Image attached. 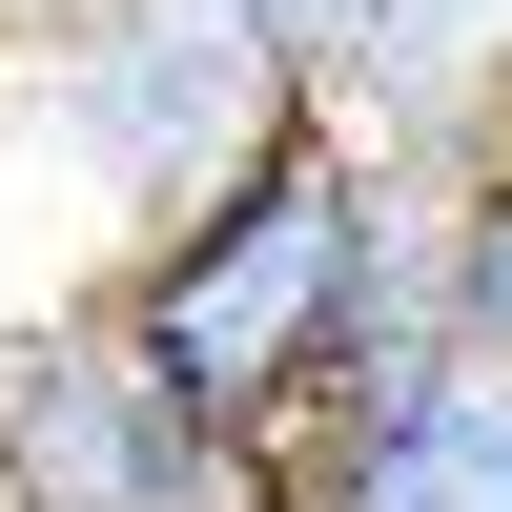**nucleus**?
I'll return each instance as SVG.
<instances>
[{
  "label": "nucleus",
  "instance_id": "4",
  "mask_svg": "<svg viewBox=\"0 0 512 512\" xmlns=\"http://www.w3.org/2000/svg\"><path fill=\"white\" fill-rule=\"evenodd\" d=\"M287 492H308V512H512V390L410 369V390H390V410H349Z\"/></svg>",
  "mask_w": 512,
  "mask_h": 512
},
{
  "label": "nucleus",
  "instance_id": "3",
  "mask_svg": "<svg viewBox=\"0 0 512 512\" xmlns=\"http://www.w3.org/2000/svg\"><path fill=\"white\" fill-rule=\"evenodd\" d=\"M0 512H308L267 451H226L205 410H164L103 349V308L0 328Z\"/></svg>",
  "mask_w": 512,
  "mask_h": 512
},
{
  "label": "nucleus",
  "instance_id": "9",
  "mask_svg": "<svg viewBox=\"0 0 512 512\" xmlns=\"http://www.w3.org/2000/svg\"><path fill=\"white\" fill-rule=\"evenodd\" d=\"M492 144H512V82H492Z\"/></svg>",
  "mask_w": 512,
  "mask_h": 512
},
{
  "label": "nucleus",
  "instance_id": "5",
  "mask_svg": "<svg viewBox=\"0 0 512 512\" xmlns=\"http://www.w3.org/2000/svg\"><path fill=\"white\" fill-rule=\"evenodd\" d=\"M492 82H512V0H390L349 144L410 164V185H451V164H492Z\"/></svg>",
  "mask_w": 512,
  "mask_h": 512
},
{
  "label": "nucleus",
  "instance_id": "7",
  "mask_svg": "<svg viewBox=\"0 0 512 512\" xmlns=\"http://www.w3.org/2000/svg\"><path fill=\"white\" fill-rule=\"evenodd\" d=\"M226 21H246V62H267L308 123H349V103H369V41H390V0H226Z\"/></svg>",
  "mask_w": 512,
  "mask_h": 512
},
{
  "label": "nucleus",
  "instance_id": "2",
  "mask_svg": "<svg viewBox=\"0 0 512 512\" xmlns=\"http://www.w3.org/2000/svg\"><path fill=\"white\" fill-rule=\"evenodd\" d=\"M21 123L62 144V185L103 205V267H123V246H164V226H205L226 185H267V164L308 144V103L246 62L226 0H103L82 41H41V62H21Z\"/></svg>",
  "mask_w": 512,
  "mask_h": 512
},
{
  "label": "nucleus",
  "instance_id": "8",
  "mask_svg": "<svg viewBox=\"0 0 512 512\" xmlns=\"http://www.w3.org/2000/svg\"><path fill=\"white\" fill-rule=\"evenodd\" d=\"M82 21H103V0H0V82H21L41 41H82Z\"/></svg>",
  "mask_w": 512,
  "mask_h": 512
},
{
  "label": "nucleus",
  "instance_id": "1",
  "mask_svg": "<svg viewBox=\"0 0 512 512\" xmlns=\"http://www.w3.org/2000/svg\"><path fill=\"white\" fill-rule=\"evenodd\" d=\"M82 308H103V349L144 369L164 410H205V431L267 451V472H308L349 410H390L410 369H431V308H410V164H369L349 123H308L267 185H226L164 246H123Z\"/></svg>",
  "mask_w": 512,
  "mask_h": 512
},
{
  "label": "nucleus",
  "instance_id": "6",
  "mask_svg": "<svg viewBox=\"0 0 512 512\" xmlns=\"http://www.w3.org/2000/svg\"><path fill=\"white\" fill-rule=\"evenodd\" d=\"M410 308H431V369L512 390V144L451 164V185H410Z\"/></svg>",
  "mask_w": 512,
  "mask_h": 512
}]
</instances>
